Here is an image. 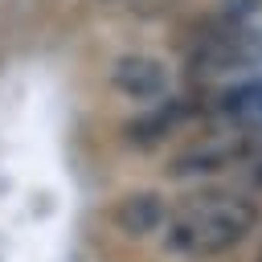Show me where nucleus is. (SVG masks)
<instances>
[{
    "instance_id": "obj_1",
    "label": "nucleus",
    "mask_w": 262,
    "mask_h": 262,
    "mask_svg": "<svg viewBox=\"0 0 262 262\" xmlns=\"http://www.w3.org/2000/svg\"><path fill=\"white\" fill-rule=\"evenodd\" d=\"M164 225H168V233H164L168 250L209 258V254H225V250L242 246L254 233L258 205L237 192H196V196H184L164 217Z\"/></svg>"
},
{
    "instance_id": "obj_2",
    "label": "nucleus",
    "mask_w": 262,
    "mask_h": 262,
    "mask_svg": "<svg viewBox=\"0 0 262 262\" xmlns=\"http://www.w3.org/2000/svg\"><path fill=\"white\" fill-rule=\"evenodd\" d=\"M262 61V37L242 29V25H225L213 29L205 37H196L192 45V70L196 74H229V70H250Z\"/></svg>"
},
{
    "instance_id": "obj_3",
    "label": "nucleus",
    "mask_w": 262,
    "mask_h": 262,
    "mask_svg": "<svg viewBox=\"0 0 262 262\" xmlns=\"http://www.w3.org/2000/svg\"><path fill=\"white\" fill-rule=\"evenodd\" d=\"M111 82L115 90H123L127 98L135 102H147V98H160L168 90V70L160 57H147V53H127L115 61L111 70Z\"/></svg>"
},
{
    "instance_id": "obj_4",
    "label": "nucleus",
    "mask_w": 262,
    "mask_h": 262,
    "mask_svg": "<svg viewBox=\"0 0 262 262\" xmlns=\"http://www.w3.org/2000/svg\"><path fill=\"white\" fill-rule=\"evenodd\" d=\"M242 160H246V131H237V135H217V139H209V143L188 147L184 156H176L172 172H180V176H188V172H221V168L242 164Z\"/></svg>"
},
{
    "instance_id": "obj_5",
    "label": "nucleus",
    "mask_w": 262,
    "mask_h": 262,
    "mask_svg": "<svg viewBox=\"0 0 262 262\" xmlns=\"http://www.w3.org/2000/svg\"><path fill=\"white\" fill-rule=\"evenodd\" d=\"M168 209H164V196L160 192H127L119 205H115V225L127 233V237H147L164 225Z\"/></svg>"
},
{
    "instance_id": "obj_6",
    "label": "nucleus",
    "mask_w": 262,
    "mask_h": 262,
    "mask_svg": "<svg viewBox=\"0 0 262 262\" xmlns=\"http://www.w3.org/2000/svg\"><path fill=\"white\" fill-rule=\"evenodd\" d=\"M221 111H225V119L237 123V131L262 127V82H246V86L229 90L225 102H221Z\"/></svg>"
},
{
    "instance_id": "obj_7",
    "label": "nucleus",
    "mask_w": 262,
    "mask_h": 262,
    "mask_svg": "<svg viewBox=\"0 0 262 262\" xmlns=\"http://www.w3.org/2000/svg\"><path fill=\"white\" fill-rule=\"evenodd\" d=\"M180 119H184V106H180V102H160L151 115L135 119V123L127 127V135H131L135 143H156V139H164Z\"/></svg>"
},
{
    "instance_id": "obj_8",
    "label": "nucleus",
    "mask_w": 262,
    "mask_h": 262,
    "mask_svg": "<svg viewBox=\"0 0 262 262\" xmlns=\"http://www.w3.org/2000/svg\"><path fill=\"white\" fill-rule=\"evenodd\" d=\"M246 164H254V176L262 180V127L246 131Z\"/></svg>"
}]
</instances>
